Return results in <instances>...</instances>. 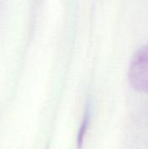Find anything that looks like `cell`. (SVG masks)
Segmentation results:
<instances>
[{
    "instance_id": "1",
    "label": "cell",
    "mask_w": 148,
    "mask_h": 149,
    "mask_svg": "<svg viewBox=\"0 0 148 149\" xmlns=\"http://www.w3.org/2000/svg\"><path fill=\"white\" fill-rule=\"evenodd\" d=\"M128 80L137 92L148 93V45L141 46L133 54L128 68Z\"/></svg>"
},
{
    "instance_id": "2",
    "label": "cell",
    "mask_w": 148,
    "mask_h": 149,
    "mask_svg": "<svg viewBox=\"0 0 148 149\" xmlns=\"http://www.w3.org/2000/svg\"><path fill=\"white\" fill-rule=\"evenodd\" d=\"M89 110L88 108L85 110L84 118L82 120V122L80 124V127L79 130V134L77 136V148L78 149H82L83 147V143H84V140L88 129V124H89Z\"/></svg>"
}]
</instances>
